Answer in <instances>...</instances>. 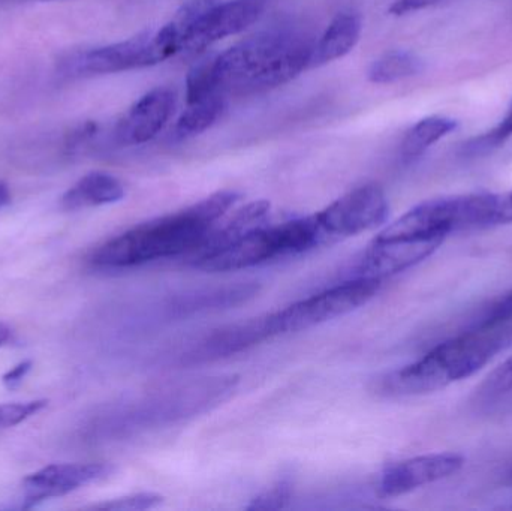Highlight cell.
<instances>
[{"label": "cell", "mask_w": 512, "mask_h": 511, "mask_svg": "<svg viewBox=\"0 0 512 511\" xmlns=\"http://www.w3.org/2000/svg\"><path fill=\"white\" fill-rule=\"evenodd\" d=\"M240 200L239 192L219 191L186 209L135 225L93 254L101 269H132L152 261L191 255Z\"/></svg>", "instance_id": "cell-1"}, {"label": "cell", "mask_w": 512, "mask_h": 511, "mask_svg": "<svg viewBox=\"0 0 512 511\" xmlns=\"http://www.w3.org/2000/svg\"><path fill=\"white\" fill-rule=\"evenodd\" d=\"M313 45L315 39L295 27L262 30L213 59L216 84L227 96L276 89L312 66Z\"/></svg>", "instance_id": "cell-2"}, {"label": "cell", "mask_w": 512, "mask_h": 511, "mask_svg": "<svg viewBox=\"0 0 512 511\" xmlns=\"http://www.w3.org/2000/svg\"><path fill=\"white\" fill-rule=\"evenodd\" d=\"M512 345V321L493 326H469L441 342L417 362L385 375L378 392L390 398L429 395L451 383L472 377Z\"/></svg>", "instance_id": "cell-3"}, {"label": "cell", "mask_w": 512, "mask_h": 511, "mask_svg": "<svg viewBox=\"0 0 512 511\" xmlns=\"http://www.w3.org/2000/svg\"><path fill=\"white\" fill-rule=\"evenodd\" d=\"M325 243L315 215L303 216L282 224L261 225L227 248L194 261L192 266L204 272H237L295 257Z\"/></svg>", "instance_id": "cell-4"}, {"label": "cell", "mask_w": 512, "mask_h": 511, "mask_svg": "<svg viewBox=\"0 0 512 511\" xmlns=\"http://www.w3.org/2000/svg\"><path fill=\"white\" fill-rule=\"evenodd\" d=\"M237 384L239 378L233 375H218L161 387L137 405L132 423L137 429H162L194 419L227 401Z\"/></svg>", "instance_id": "cell-5"}, {"label": "cell", "mask_w": 512, "mask_h": 511, "mask_svg": "<svg viewBox=\"0 0 512 511\" xmlns=\"http://www.w3.org/2000/svg\"><path fill=\"white\" fill-rule=\"evenodd\" d=\"M382 281L375 278H358L313 294L282 311L268 315L273 336L309 330L327 321L351 314L381 290Z\"/></svg>", "instance_id": "cell-6"}, {"label": "cell", "mask_w": 512, "mask_h": 511, "mask_svg": "<svg viewBox=\"0 0 512 511\" xmlns=\"http://www.w3.org/2000/svg\"><path fill=\"white\" fill-rule=\"evenodd\" d=\"M388 212L385 192L381 186L369 183L337 198L315 213V218L325 240L331 243L381 227L387 221Z\"/></svg>", "instance_id": "cell-7"}, {"label": "cell", "mask_w": 512, "mask_h": 511, "mask_svg": "<svg viewBox=\"0 0 512 511\" xmlns=\"http://www.w3.org/2000/svg\"><path fill=\"white\" fill-rule=\"evenodd\" d=\"M270 0H203L186 30L182 53H198L228 36L239 35L255 23Z\"/></svg>", "instance_id": "cell-8"}, {"label": "cell", "mask_w": 512, "mask_h": 511, "mask_svg": "<svg viewBox=\"0 0 512 511\" xmlns=\"http://www.w3.org/2000/svg\"><path fill=\"white\" fill-rule=\"evenodd\" d=\"M158 63L153 47V32L144 30L126 41L69 56L63 62L62 71L69 77H93L147 68Z\"/></svg>", "instance_id": "cell-9"}, {"label": "cell", "mask_w": 512, "mask_h": 511, "mask_svg": "<svg viewBox=\"0 0 512 511\" xmlns=\"http://www.w3.org/2000/svg\"><path fill=\"white\" fill-rule=\"evenodd\" d=\"M465 465L463 456L456 453H435L406 459L385 468L379 482L382 498H396L415 489L441 482L459 473Z\"/></svg>", "instance_id": "cell-10"}, {"label": "cell", "mask_w": 512, "mask_h": 511, "mask_svg": "<svg viewBox=\"0 0 512 511\" xmlns=\"http://www.w3.org/2000/svg\"><path fill=\"white\" fill-rule=\"evenodd\" d=\"M270 338H273V333L268 324V315L246 323L231 324L191 342L185 350L177 354L176 363L188 366L212 362L248 350Z\"/></svg>", "instance_id": "cell-11"}, {"label": "cell", "mask_w": 512, "mask_h": 511, "mask_svg": "<svg viewBox=\"0 0 512 511\" xmlns=\"http://www.w3.org/2000/svg\"><path fill=\"white\" fill-rule=\"evenodd\" d=\"M105 464H51L29 474L23 482V509H33L51 498L65 497L110 476Z\"/></svg>", "instance_id": "cell-12"}, {"label": "cell", "mask_w": 512, "mask_h": 511, "mask_svg": "<svg viewBox=\"0 0 512 511\" xmlns=\"http://www.w3.org/2000/svg\"><path fill=\"white\" fill-rule=\"evenodd\" d=\"M177 95L170 87H156L131 105L117 123L114 137L123 146L152 141L173 117Z\"/></svg>", "instance_id": "cell-13"}, {"label": "cell", "mask_w": 512, "mask_h": 511, "mask_svg": "<svg viewBox=\"0 0 512 511\" xmlns=\"http://www.w3.org/2000/svg\"><path fill=\"white\" fill-rule=\"evenodd\" d=\"M444 240H421V242H382L373 239L367 246L357 267L358 278H385L405 272L417 266L433 254Z\"/></svg>", "instance_id": "cell-14"}, {"label": "cell", "mask_w": 512, "mask_h": 511, "mask_svg": "<svg viewBox=\"0 0 512 511\" xmlns=\"http://www.w3.org/2000/svg\"><path fill=\"white\" fill-rule=\"evenodd\" d=\"M256 293H258V285L255 282L203 288V290L189 291L173 297L168 300L162 311L168 318H186L201 312L221 311V309L240 305L252 299Z\"/></svg>", "instance_id": "cell-15"}, {"label": "cell", "mask_w": 512, "mask_h": 511, "mask_svg": "<svg viewBox=\"0 0 512 511\" xmlns=\"http://www.w3.org/2000/svg\"><path fill=\"white\" fill-rule=\"evenodd\" d=\"M268 216H270V203L268 201L259 200L246 204L245 207L237 210L234 216H231L224 225L215 227L210 231L209 236L204 239L200 248L194 254L189 255L192 263L206 257V255L227 248L228 245L236 242L249 231L261 227L267 222Z\"/></svg>", "instance_id": "cell-16"}, {"label": "cell", "mask_w": 512, "mask_h": 511, "mask_svg": "<svg viewBox=\"0 0 512 511\" xmlns=\"http://www.w3.org/2000/svg\"><path fill=\"white\" fill-rule=\"evenodd\" d=\"M363 32V18L358 12H340L313 45L312 66L327 65L354 50Z\"/></svg>", "instance_id": "cell-17"}, {"label": "cell", "mask_w": 512, "mask_h": 511, "mask_svg": "<svg viewBox=\"0 0 512 511\" xmlns=\"http://www.w3.org/2000/svg\"><path fill=\"white\" fill-rule=\"evenodd\" d=\"M125 186L117 177L93 171L81 177L62 197V207L69 212L117 203L125 198Z\"/></svg>", "instance_id": "cell-18"}, {"label": "cell", "mask_w": 512, "mask_h": 511, "mask_svg": "<svg viewBox=\"0 0 512 511\" xmlns=\"http://www.w3.org/2000/svg\"><path fill=\"white\" fill-rule=\"evenodd\" d=\"M456 128V120L450 117H426L406 132L400 144V155L405 161L420 158L427 149L447 137Z\"/></svg>", "instance_id": "cell-19"}, {"label": "cell", "mask_w": 512, "mask_h": 511, "mask_svg": "<svg viewBox=\"0 0 512 511\" xmlns=\"http://www.w3.org/2000/svg\"><path fill=\"white\" fill-rule=\"evenodd\" d=\"M227 98L224 93H215L186 104V110L177 120L176 134L182 138L194 137L212 128L227 108Z\"/></svg>", "instance_id": "cell-20"}, {"label": "cell", "mask_w": 512, "mask_h": 511, "mask_svg": "<svg viewBox=\"0 0 512 511\" xmlns=\"http://www.w3.org/2000/svg\"><path fill=\"white\" fill-rule=\"evenodd\" d=\"M424 62L411 51L394 50L376 59L367 71V78L373 84H391L421 74Z\"/></svg>", "instance_id": "cell-21"}, {"label": "cell", "mask_w": 512, "mask_h": 511, "mask_svg": "<svg viewBox=\"0 0 512 511\" xmlns=\"http://www.w3.org/2000/svg\"><path fill=\"white\" fill-rule=\"evenodd\" d=\"M512 393V357L496 368L477 390L480 401L490 402Z\"/></svg>", "instance_id": "cell-22"}, {"label": "cell", "mask_w": 512, "mask_h": 511, "mask_svg": "<svg viewBox=\"0 0 512 511\" xmlns=\"http://www.w3.org/2000/svg\"><path fill=\"white\" fill-rule=\"evenodd\" d=\"M48 401L36 399V401L12 402V404L0 405V431L14 428L20 423L26 422L30 417L36 416L47 407Z\"/></svg>", "instance_id": "cell-23"}, {"label": "cell", "mask_w": 512, "mask_h": 511, "mask_svg": "<svg viewBox=\"0 0 512 511\" xmlns=\"http://www.w3.org/2000/svg\"><path fill=\"white\" fill-rule=\"evenodd\" d=\"M292 497V482L289 477L277 480L270 491L262 492L249 504L248 510H280L288 506Z\"/></svg>", "instance_id": "cell-24"}, {"label": "cell", "mask_w": 512, "mask_h": 511, "mask_svg": "<svg viewBox=\"0 0 512 511\" xmlns=\"http://www.w3.org/2000/svg\"><path fill=\"white\" fill-rule=\"evenodd\" d=\"M162 497L150 492H141V494L126 495V497L116 498V500L105 501V503L92 506L95 510H113V511H143L156 509L161 506Z\"/></svg>", "instance_id": "cell-25"}, {"label": "cell", "mask_w": 512, "mask_h": 511, "mask_svg": "<svg viewBox=\"0 0 512 511\" xmlns=\"http://www.w3.org/2000/svg\"><path fill=\"white\" fill-rule=\"evenodd\" d=\"M510 137H512V105L504 120L493 131L487 132V134L471 141L466 146V152L472 153V155L487 152V150L493 149V147H498L499 144L504 143Z\"/></svg>", "instance_id": "cell-26"}, {"label": "cell", "mask_w": 512, "mask_h": 511, "mask_svg": "<svg viewBox=\"0 0 512 511\" xmlns=\"http://www.w3.org/2000/svg\"><path fill=\"white\" fill-rule=\"evenodd\" d=\"M512 321V290L504 296L493 300L474 321L471 326H493V324L510 323Z\"/></svg>", "instance_id": "cell-27"}, {"label": "cell", "mask_w": 512, "mask_h": 511, "mask_svg": "<svg viewBox=\"0 0 512 511\" xmlns=\"http://www.w3.org/2000/svg\"><path fill=\"white\" fill-rule=\"evenodd\" d=\"M439 2L441 0H394L393 5L390 6V14L400 17L411 12L423 11Z\"/></svg>", "instance_id": "cell-28"}, {"label": "cell", "mask_w": 512, "mask_h": 511, "mask_svg": "<svg viewBox=\"0 0 512 511\" xmlns=\"http://www.w3.org/2000/svg\"><path fill=\"white\" fill-rule=\"evenodd\" d=\"M32 366V360H23V362L18 363L14 368L9 369L8 372L3 374L2 383L5 384L8 389H15V387L27 377Z\"/></svg>", "instance_id": "cell-29"}, {"label": "cell", "mask_w": 512, "mask_h": 511, "mask_svg": "<svg viewBox=\"0 0 512 511\" xmlns=\"http://www.w3.org/2000/svg\"><path fill=\"white\" fill-rule=\"evenodd\" d=\"M512 224V191L499 194L496 225Z\"/></svg>", "instance_id": "cell-30"}, {"label": "cell", "mask_w": 512, "mask_h": 511, "mask_svg": "<svg viewBox=\"0 0 512 511\" xmlns=\"http://www.w3.org/2000/svg\"><path fill=\"white\" fill-rule=\"evenodd\" d=\"M11 201V192L5 183H0V209Z\"/></svg>", "instance_id": "cell-31"}, {"label": "cell", "mask_w": 512, "mask_h": 511, "mask_svg": "<svg viewBox=\"0 0 512 511\" xmlns=\"http://www.w3.org/2000/svg\"><path fill=\"white\" fill-rule=\"evenodd\" d=\"M12 330L5 323H0V347L6 344L11 339Z\"/></svg>", "instance_id": "cell-32"}]
</instances>
